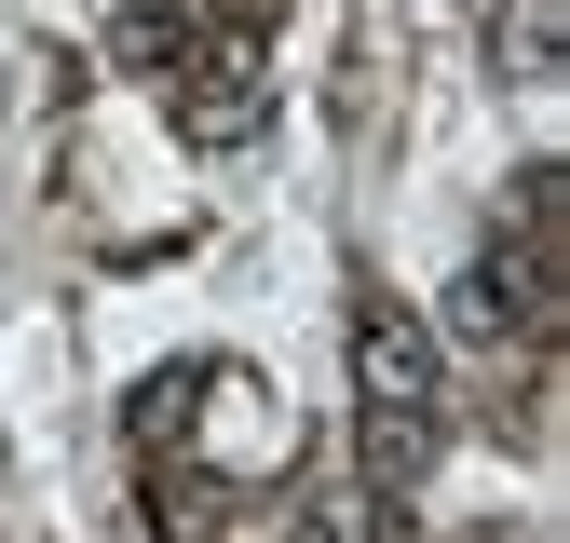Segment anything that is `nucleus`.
Returning <instances> with one entry per match:
<instances>
[{
  "label": "nucleus",
  "mask_w": 570,
  "mask_h": 543,
  "mask_svg": "<svg viewBox=\"0 0 570 543\" xmlns=\"http://www.w3.org/2000/svg\"><path fill=\"white\" fill-rule=\"evenodd\" d=\"M449 448V367L421 339L407 299H353V462H367V503H407Z\"/></svg>",
  "instance_id": "nucleus-1"
},
{
  "label": "nucleus",
  "mask_w": 570,
  "mask_h": 543,
  "mask_svg": "<svg viewBox=\"0 0 570 543\" xmlns=\"http://www.w3.org/2000/svg\"><path fill=\"white\" fill-rule=\"evenodd\" d=\"M177 122H190V136H245V122H258V68H245V55L204 68V82L177 96Z\"/></svg>",
  "instance_id": "nucleus-2"
},
{
  "label": "nucleus",
  "mask_w": 570,
  "mask_h": 543,
  "mask_svg": "<svg viewBox=\"0 0 570 543\" xmlns=\"http://www.w3.org/2000/svg\"><path fill=\"white\" fill-rule=\"evenodd\" d=\"M299 543H381V530H367L353 490H313V503H299Z\"/></svg>",
  "instance_id": "nucleus-3"
}]
</instances>
